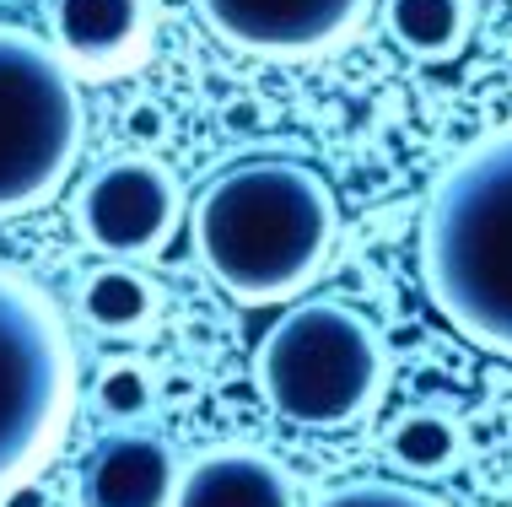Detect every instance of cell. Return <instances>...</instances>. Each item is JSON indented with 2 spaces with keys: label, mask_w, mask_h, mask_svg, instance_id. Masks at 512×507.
Returning a JSON list of instances; mask_svg holds the SVG:
<instances>
[{
  "label": "cell",
  "mask_w": 512,
  "mask_h": 507,
  "mask_svg": "<svg viewBox=\"0 0 512 507\" xmlns=\"http://www.w3.org/2000/svg\"><path fill=\"white\" fill-rule=\"evenodd\" d=\"M335 195L308 162L254 157L216 173L189 211L195 254L238 303H292L329 259Z\"/></svg>",
  "instance_id": "cell-1"
},
{
  "label": "cell",
  "mask_w": 512,
  "mask_h": 507,
  "mask_svg": "<svg viewBox=\"0 0 512 507\" xmlns=\"http://www.w3.org/2000/svg\"><path fill=\"white\" fill-rule=\"evenodd\" d=\"M421 286L464 340L512 356V125L469 141L432 184Z\"/></svg>",
  "instance_id": "cell-2"
},
{
  "label": "cell",
  "mask_w": 512,
  "mask_h": 507,
  "mask_svg": "<svg viewBox=\"0 0 512 507\" xmlns=\"http://www.w3.org/2000/svg\"><path fill=\"white\" fill-rule=\"evenodd\" d=\"M254 389L302 432H340L378 410L389 389L383 330L345 297L292 303L254 351Z\"/></svg>",
  "instance_id": "cell-3"
},
{
  "label": "cell",
  "mask_w": 512,
  "mask_h": 507,
  "mask_svg": "<svg viewBox=\"0 0 512 507\" xmlns=\"http://www.w3.org/2000/svg\"><path fill=\"white\" fill-rule=\"evenodd\" d=\"M76 400V351L60 308L0 265V491L38 470Z\"/></svg>",
  "instance_id": "cell-4"
},
{
  "label": "cell",
  "mask_w": 512,
  "mask_h": 507,
  "mask_svg": "<svg viewBox=\"0 0 512 507\" xmlns=\"http://www.w3.org/2000/svg\"><path fill=\"white\" fill-rule=\"evenodd\" d=\"M87 103L44 38L0 22V216L44 205L81 157Z\"/></svg>",
  "instance_id": "cell-5"
},
{
  "label": "cell",
  "mask_w": 512,
  "mask_h": 507,
  "mask_svg": "<svg viewBox=\"0 0 512 507\" xmlns=\"http://www.w3.org/2000/svg\"><path fill=\"white\" fill-rule=\"evenodd\" d=\"M71 222H76V238L92 254L141 265V259H157L178 238L184 184L157 157H141V152L108 157L103 168H92L81 178V189L71 200Z\"/></svg>",
  "instance_id": "cell-6"
},
{
  "label": "cell",
  "mask_w": 512,
  "mask_h": 507,
  "mask_svg": "<svg viewBox=\"0 0 512 507\" xmlns=\"http://www.w3.org/2000/svg\"><path fill=\"white\" fill-rule=\"evenodd\" d=\"M221 44L259 60H313L367 22L372 0H195Z\"/></svg>",
  "instance_id": "cell-7"
},
{
  "label": "cell",
  "mask_w": 512,
  "mask_h": 507,
  "mask_svg": "<svg viewBox=\"0 0 512 507\" xmlns=\"http://www.w3.org/2000/svg\"><path fill=\"white\" fill-rule=\"evenodd\" d=\"M157 0H49V49L71 76H124L146 60Z\"/></svg>",
  "instance_id": "cell-8"
},
{
  "label": "cell",
  "mask_w": 512,
  "mask_h": 507,
  "mask_svg": "<svg viewBox=\"0 0 512 507\" xmlns=\"http://www.w3.org/2000/svg\"><path fill=\"white\" fill-rule=\"evenodd\" d=\"M178 475L184 464L162 432L114 427L81 459L76 507H173Z\"/></svg>",
  "instance_id": "cell-9"
},
{
  "label": "cell",
  "mask_w": 512,
  "mask_h": 507,
  "mask_svg": "<svg viewBox=\"0 0 512 507\" xmlns=\"http://www.w3.org/2000/svg\"><path fill=\"white\" fill-rule=\"evenodd\" d=\"M173 507H297V486L265 448L227 443L184 464Z\"/></svg>",
  "instance_id": "cell-10"
},
{
  "label": "cell",
  "mask_w": 512,
  "mask_h": 507,
  "mask_svg": "<svg viewBox=\"0 0 512 507\" xmlns=\"http://www.w3.org/2000/svg\"><path fill=\"white\" fill-rule=\"evenodd\" d=\"M76 308L108 340H135L162 319V286L146 276L141 265H124V259H103L92 265L76 286Z\"/></svg>",
  "instance_id": "cell-11"
},
{
  "label": "cell",
  "mask_w": 512,
  "mask_h": 507,
  "mask_svg": "<svg viewBox=\"0 0 512 507\" xmlns=\"http://www.w3.org/2000/svg\"><path fill=\"white\" fill-rule=\"evenodd\" d=\"M378 11L389 44L421 65L459 60L480 27V0H378Z\"/></svg>",
  "instance_id": "cell-12"
},
{
  "label": "cell",
  "mask_w": 512,
  "mask_h": 507,
  "mask_svg": "<svg viewBox=\"0 0 512 507\" xmlns=\"http://www.w3.org/2000/svg\"><path fill=\"white\" fill-rule=\"evenodd\" d=\"M383 454L405 481H432L448 475L464 454V421L442 405H410L394 416V427L383 432Z\"/></svg>",
  "instance_id": "cell-13"
},
{
  "label": "cell",
  "mask_w": 512,
  "mask_h": 507,
  "mask_svg": "<svg viewBox=\"0 0 512 507\" xmlns=\"http://www.w3.org/2000/svg\"><path fill=\"white\" fill-rule=\"evenodd\" d=\"M92 394H98V410L114 427H146L151 410H157V373L141 356H119V362H103Z\"/></svg>",
  "instance_id": "cell-14"
},
{
  "label": "cell",
  "mask_w": 512,
  "mask_h": 507,
  "mask_svg": "<svg viewBox=\"0 0 512 507\" xmlns=\"http://www.w3.org/2000/svg\"><path fill=\"white\" fill-rule=\"evenodd\" d=\"M313 507H448L437 491L415 486V481H389V475H367V481H345L335 491H324Z\"/></svg>",
  "instance_id": "cell-15"
}]
</instances>
